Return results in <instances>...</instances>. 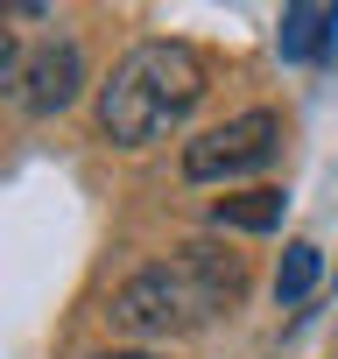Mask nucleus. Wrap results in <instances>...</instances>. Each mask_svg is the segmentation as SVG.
Masks as SVG:
<instances>
[{"instance_id":"obj_1","label":"nucleus","mask_w":338,"mask_h":359,"mask_svg":"<svg viewBox=\"0 0 338 359\" xmlns=\"http://www.w3.org/2000/svg\"><path fill=\"white\" fill-rule=\"evenodd\" d=\"M247 296V261L233 247H212V240H191L177 247V261H155L141 275H127L106 303V317L134 338H177V331H198L205 317L233 310Z\"/></svg>"},{"instance_id":"obj_2","label":"nucleus","mask_w":338,"mask_h":359,"mask_svg":"<svg viewBox=\"0 0 338 359\" xmlns=\"http://www.w3.org/2000/svg\"><path fill=\"white\" fill-rule=\"evenodd\" d=\"M205 99V57L191 43H141L99 85V134L113 148H148Z\"/></svg>"},{"instance_id":"obj_3","label":"nucleus","mask_w":338,"mask_h":359,"mask_svg":"<svg viewBox=\"0 0 338 359\" xmlns=\"http://www.w3.org/2000/svg\"><path fill=\"white\" fill-rule=\"evenodd\" d=\"M282 155V113L254 106V113H233L219 127H205L198 141H184V176L191 184H233V176H254Z\"/></svg>"},{"instance_id":"obj_4","label":"nucleus","mask_w":338,"mask_h":359,"mask_svg":"<svg viewBox=\"0 0 338 359\" xmlns=\"http://www.w3.org/2000/svg\"><path fill=\"white\" fill-rule=\"evenodd\" d=\"M78 92H85V50L71 36H50L43 50H29V64H22V106L29 113H64Z\"/></svg>"},{"instance_id":"obj_5","label":"nucleus","mask_w":338,"mask_h":359,"mask_svg":"<svg viewBox=\"0 0 338 359\" xmlns=\"http://www.w3.org/2000/svg\"><path fill=\"white\" fill-rule=\"evenodd\" d=\"M282 212H289V198H282L275 184H261V191H233V198H219V205H212V226H219V233H275Z\"/></svg>"},{"instance_id":"obj_6","label":"nucleus","mask_w":338,"mask_h":359,"mask_svg":"<svg viewBox=\"0 0 338 359\" xmlns=\"http://www.w3.org/2000/svg\"><path fill=\"white\" fill-rule=\"evenodd\" d=\"M338 29V8H317V0H296V8H282V57L289 64H310Z\"/></svg>"},{"instance_id":"obj_7","label":"nucleus","mask_w":338,"mask_h":359,"mask_svg":"<svg viewBox=\"0 0 338 359\" xmlns=\"http://www.w3.org/2000/svg\"><path fill=\"white\" fill-rule=\"evenodd\" d=\"M317 275H324V254L310 240H289L282 247V268H275V303H303L317 289Z\"/></svg>"},{"instance_id":"obj_8","label":"nucleus","mask_w":338,"mask_h":359,"mask_svg":"<svg viewBox=\"0 0 338 359\" xmlns=\"http://www.w3.org/2000/svg\"><path fill=\"white\" fill-rule=\"evenodd\" d=\"M22 64H29V50H22L8 29H0V99H8V92H22Z\"/></svg>"},{"instance_id":"obj_9","label":"nucleus","mask_w":338,"mask_h":359,"mask_svg":"<svg viewBox=\"0 0 338 359\" xmlns=\"http://www.w3.org/2000/svg\"><path fill=\"white\" fill-rule=\"evenodd\" d=\"M99 359H155V352H99Z\"/></svg>"}]
</instances>
